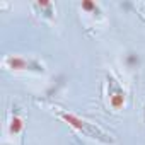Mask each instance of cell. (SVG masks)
<instances>
[{"mask_svg":"<svg viewBox=\"0 0 145 145\" xmlns=\"http://www.w3.org/2000/svg\"><path fill=\"white\" fill-rule=\"evenodd\" d=\"M58 116H60L61 120H65L70 126H74L75 130L82 131L86 137L96 138V140H99V142H103V143H113V138H111L103 128H99L96 123H89V121L84 120V118H79V116H75V114L67 113V111H61V109L58 111Z\"/></svg>","mask_w":145,"mask_h":145,"instance_id":"obj_1","label":"cell"},{"mask_svg":"<svg viewBox=\"0 0 145 145\" xmlns=\"http://www.w3.org/2000/svg\"><path fill=\"white\" fill-rule=\"evenodd\" d=\"M4 67L14 72H36V74H43L44 65L34 58H24L19 55H7L4 58Z\"/></svg>","mask_w":145,"mask_h":145,"instance_id":"obj_2","label":"cell"},{"mask_svg":"<svg viewBox=\"0 0 145 145\" xmlns=\"http://www.w3.org/2000/svg\"><path fill=\"white\" fill-rule=\"evenodd\" d=\"M108 80V101L111 104V108L114 111H120L123 106H125V101H126V94L120 84V80L113 75V74H108L106 77Z\"/></svg>","mask_w":145,"mask_h":145,"instance_id":"obj_3","label":"cell"},{"mask_svg":"<svg viewBox=\"0 0 145 145\" xmlns=\"http://www.w3.org/2000/svg\"><path fill=\"white\" fill-rule=\"evenodd\" d=\"M22 130H24V118H22V114L19 111L12 109V114H10V120H9V133L12 137H16Z\"/></svg>","mask_w":145,"mask_h":145,"instance_id":"obj_4","label":"cell"},{"mask_svg":"<svg viewBox=\"0 0 145 145\" xmlns=\"http://www.w3.org/2000/svg\"><path fill=\"white\" fill-rule=\"evenodd\" d=\"M33 7L39 9V12H41L43 17H48V19L55 17V5L51 2H36V4H33Z\"/></svg>","mask_w":145,"mask_h":145,"instance_id":"obj_5","label":"cell"}]
</instances>
